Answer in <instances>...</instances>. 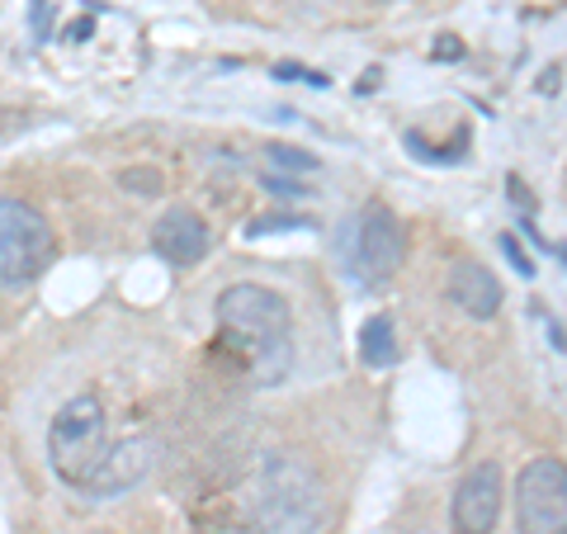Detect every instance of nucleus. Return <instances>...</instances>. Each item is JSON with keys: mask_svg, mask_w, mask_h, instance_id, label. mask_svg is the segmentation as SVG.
Masks as SVG:
<instances>
[{"mask_svg": "<svg viewBox=\"0 0 567 534\" xmlns=\"http://www.w3.org/2000/svg\"><path fill=\"white\" fill-rule=\"evenodd\" d=\"M218 341L237 355L251 383H279L289 373V302L265 284H233L213 302Z\"/></svg>", "mask_w": 567, "mask_h": 534, "instance_id": "nucleus-1", "label": "nucleus"}, {"mask_svg": "<svg viewBox=\"0 0 567 534\" xmlns=\"http://www.w3.org/2000/svg\"><path fill=\"white\" fill-rule=\"evenodd\" d=\"M327 525V496L303 459L293 454H265L251 496V530L256 534H322Z\"/></svg>", "mask_w": 567, "mask_h": 534, "instance_id": "nucleus-2", "label": "nucleus"}, {"mask_svg": "<svg viewBox=\"0 0 567 534\" xmlns=\"http://www.w3.org/2000/svg\"><path fill=\"white\" fill-rule=\"evenodd\" d=\"M110 450V417H104L95 393L71 398L48 425V459L66 487H91V477L104 469Z\"/></svg>", "mask_w": 567, "mask_h": 534, "instance_id": "nucleus-3", "label": "nucleus"}, {"mask_svg": "<svg viewBox=\"0 0 567 534\" xmlns=\"http://www.w3.org/2000/svg\"><path fill=\"white\" fill-rule=\"evenodd\" d=\"M58 260V237L48 218L24 199H0V284L24 289Z\"/></svg>", "mask_w": 567, "mask_h": 534, "instance_id": "nucleus-4", "label": "nucleus"}, {"mask_svg": "<svg viewBox=\"0 0 567 534\" xmlns=\"http://www.w3.org/2000/svg\"><path fill=\"white\" fill-rule=\"evenodd\" d=\"M520 534H567V464L554 454L529 459L516 477Z\"/></svg>", "mask_w": 567, "mask_h": 534, "instance_id": "nucleus-5", "label": "nucleus"}, {"mask_svg": "<svg viewBox=\"0 0 567 534\" xmlns=\"http://www.w3.org/2000/svg\"><path fill=\"white\" fill-rule=\"evenodd\" d=\"M402 256H406V233L398 223L393 208L374 204L360 218V246H354V270L369 284H388L402 270Z\"/></svg>", "mask_w": 567, "mask_h": 534, "instance_id": "nucleus-6", "label": "nucleus"}, {"mask_svg": "<svg viewBox=\"0 0 567 534\" xmlns=\"http://www.w3.org/2000/svg\"><path fill=\"white\" fill-rule=\"evenodd\" d=\"M502 502H506V477L502 469L483 459L464 473V483L454 492V530L458 534H492L502 521Z\"/></svg>", "mask_w": 567, "mask_h": 534, "instance_id": "nucleus-7", "label": "nucleus"}, {"mask_svg": "<svg viewBox=\"0 0 567 534\" xmlns=\"http://www.w3.org/2000/svg\"><path fill=\"white\" fill-rule=\"evenodd\" d=\"M152 246H156V256L171 265H199L208 256V223L194 208H171L156 218Z\"/></svg>", "mask_w": 567, "mask_h": 534, "instance_id": "nucleus-8", "label": "nucleus"}, {"mask_svg": "<svg viewBox=\"0 0 567 534\" xmlns=\"http://www.w3.org/2000/svg\"><path fill=\"white\" fill-rule=\"evenodd\" d=\"M450 302L464 317H473V322H492L496 312H502V284H496V275L487 270V265L477 260H458L450 270Z\"/></svg>", "mask_w": 567, "mask_h": 534, "instance_id": "nucleus-9", "label": "nucleus"}, {"mask_svg": "<svg viewBox=\"0 0 567 534\" xmlns=\"http://www.w3.org/2000/svg\"><path fill=\"white\" fill-rule=\"evenodd\" d=\"M152 459H156V444L152 440H123L110 450V459H104V469L91 477V487L85 492H95V496H114V492H128L133 483H142L152 469Z\"/></svg>", "mask_w": 567, "mask_h": 534, "instance_id": "nucleus-10", "label": "nucleus"}, {"mask_svg": "<svg viewBox=\"0 0 567 534\" xmlns=\"http://www.w3.org/2000/svg\"><path fill=\"white\" fill-rule=\"evenodd\" d=\"M360 360L369 369H388L398 364V331H393V317H369L360 327Z\"/></svg>", "mask_w": 567, "mask_h": 534, "instance_id": "nucleus-11", "label": "nucleus"}, {"mask_svg": "<svg viewBox=\"0 0 567 534\" xmlns=\"http://www.w3.org/2000/svg\"><path fill=\"white\" fill-rule=\"evenodd\" d=\"M118 185L128 189V194H162L166 189V175L152 171V166H128V171L118 175Z\"/></svg>", "mask_w": 567, "mask_h": 534, "instance_id": "nucleus-12", "label": "nucleus"}, {"mask_svg": "<svg viewBox=\"0 0 567 534\" xmlns=\"http://www.w3.org/2000/svg\"><path fill=\"white\" fill-rule=\"evenodd\" d=\"M265 156H270V166H279V171H298V175L317 171V156L298 152V147H265Z\"/></svg>", "mask_w": 567, "mask_h": 534, "instance_id": "nucleus-13", "label": "nucleus"}, {"mask_svg": "<svg viewBox=\"0 0 567 534\" xmlns=\"http://www.w3.org/2000/svg\"><path fill=\"white\" fill-rule=\"evenodd\" d=\"M265 189H270V194H279V199H303V185H298V181H289V175H265V181H260Z\"/></svg>", "mask_w": 567, "mask_h": 534, "instance_id": "nucleus-14", "label": "nucleus"}, {"mask_svg": "<svg viewBox=\"0 0 567 534\" xmlns=\"http://www.w3.org/2000/svg\"><path fill=\"white\" fill-rule=\"evenodd\" d=\"M275 76H284V81H308V85H322V91H327V76H322V71H308V66H293V62H279Z\"/></svg>", "mask_w": 567, "mask_h": 534, "instance_id": "nucleus-15", "label": "nucleus"}, {"mask_svg": "<svg viewBox=\"0 0 567 534\" xmlns=\"http://www.w3.org/2000/svg\"><path fill=\"white\" fill-rule=\"evenodd\" d=\"M279 227H312V223H308V218H289V213H284V218H256L251 227H246V233L256 237V233H279Z\"/></svg>", "mask_w": 567, "mask_h": 534, "instance_id": "nucleus-16", "label": "nucleus"}, {"mask_svg": "<svg viewBox=\"0 0 567 534\" xmlns=\"http://www.w3.org/2000/svg\"><path fill=\"white\" fill-rule=\"evenodd\" d=\"M502 251H506V256H511V265H516V270H520V275H525V279H529V275H535V265H529V256H525V246H520V242H516V237H511V233H506V237H502Z\"/></svg>", "mask_w": 567, "mask_h": 534, "instance_id": "nucleus-17", "label": "nucleus"}, {"mask_svg": "<svg viewBox=\"0 0 567 534\" xmlns=\"http://www.w3.org/2000/svg\"><path fill=\"white\" fill-rule=\"evenodd\" d=\"M435 58H440V62L464 58V43H458V39H440V43H435Z\"/></svg>", "mask_w": 567, "mask_h": 534, "instance_id": "nucleus-18", "label": "nucleus"}]
</instances>
